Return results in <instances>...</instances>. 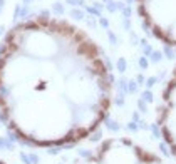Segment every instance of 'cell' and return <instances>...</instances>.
<instances>
[{
    "instance_id": "obj_1",
    "label": "cell",
    "mask_w": 176,
    "mask_h": 164,
    "mask_svg": "<svg viewBox=\"0 0 176 164\" xmlns=\"http://www.w3.org/2000/svg\"><path fill=\"white\" fill-rule=\"evenodd\" d=\"M111 79L97 45L54 19L20 24L0 52V114L40 146L87 136L109 107Z\"/></svg>"
},
{
    "instance_id": "obj_2",
    "label": "cell",
    "mask_w": 176,
    "mask_h": 164,
    "mask_svg": "<svg viewBox=\"0 0 176 164\" xmlns=\"http://www.w3.org/2000/svg\"><path fill=\"white\" fill-rule=\"evenodd\" d=\"M139 12L159 39L176 45V0H138Z\"/></svg>"
},
{
    "instance_id": "obj_3",
    "label": "cell",
    "mask_w": 176,
    "mask_h": 164,
    "mask_svg": "<svg viewBox=\"0 0 176 164\" xmlns=\"http://www.w3.org/2000/svg\"><path fill=\"white\" fill-rule=\"evenodd\" d=\"M161 126L164 139L168 141L176 154V72L168 82L163 94V109H161Z\"/></svg>"
},
{
    "instance_id": "obj_4",
    "label": "cell",
    "mask_w": 176,
    "mask_h": 164,
    "mask_svg": "<svg viewBox=\"0 0 176 164\" xmlns=\"http://www.w3.org/2000/svg\"><path fill=\"white\" fill-rule=\"evenodd\" d=\"M0 164H3V162H2V161H0Z\"/></svg>"
}]
</instances>
